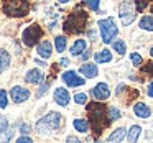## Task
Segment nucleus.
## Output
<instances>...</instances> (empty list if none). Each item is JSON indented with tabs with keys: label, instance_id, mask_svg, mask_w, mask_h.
<instances>
[{
	"label": "nucleus",
	"instance_id": "obj_27",
	"mask_svg": "<svg viewBox=\"0 0 153 143\" xmlns=\"http://www.w3.org/2000/svg\"><path fill=\"white\" fill-rule=\"evenodd\" d=\"M148 2H152V0H133V4H135L137 7V12H143L146 7H148Z\"/></svg>",
	"mask_w": 153,
	"mask_h": 143
},
{
	"label": "nucleus",
	"instance_id": "obj_14",
	"mask_svg": "<svg viewBox=\"0 0 153 143\" xmlns=\"http://www.w3.org/2000/svg\"><path fill=\"white\" fill-rule=\"evenodd\" d=\"M36 53H38V56L48 59V58L51 56V53H53V46H51V43L48 40L40 41V43H38V46H36Z\"/></svg>",
	"mask_w": 153,
	"mask_h": 143
},
{
	"label": "nucleus",
	"instance_id": "obj_28",
	"mask_svg": "<svg viewBox=\"0 0 153 143\" xmlns=\"http://www.w3.org/2000/svg\"><path fill=\"white\" fill-rule=\"evenodd\" d=\"M8 105V97L4 89H0V109H5Z\"/></svg>",
	"mask_w": 153,
	"mask_h": 143
},
{
	"label": "nucleus",
	"instance_id": "obj_33",
	"mask_svg": "<svg viewBox=\"0 0 153 143\" xmlns=\"http://www.w3.org/2000/svg\"><path fill=\"white\" fill-rule=\"evenodd\" d=\"M48 86H50V84H45V86H41V87H40V90H38V94H36V97H41V96H43V94L46 92Z\"/></svg>",
	"mask_w": 153,
	"mask_h": 143
},
{
	"label": "nucleus",
	"instance_id": "obj_11",
	"mask_svg": "<svg viewBox=\"0 0 153 143\" xmlns=\"http://www.w3.org/2000/svg\"><path fill=\"white\" fill-rule=\"evenodd\" d=\"M53 99H54V102L58 104V105H61V107H66L68 104H69V92H68L64 87H58L56 90H54V94H53Z\"/></svg>",
	"mask_w": 153,
	"mask_h": 143
},
{
	"label": "nucleus",
	"instance_id": "obj_24",
	"mask_svg": "<svg viewBox=\"0 0 153 143\" xmlns=\"http://www.w3.org/2000/svg\"><path fill=\"white\" fill-rule=\"evenodd\" d=\"M112 48H114V51H117L119 54H125V51H127V46H125V41L123 40L112 41Z\"/></svg>",
	"mask_w": 153,
	"mask_h": 143
},
{
	"label": "nucleus",
	"instance_id": "obj_42",
	"mask_svg": "<svg viewBox=\"0 0 153 143\" xmlns=\"http://www.w3.org/2000/svg\"><path fill=\"white\" fill-rule=\"evenodd\" d=\"M150 56H152V58H153V46H152V48H150Z\"/></svg>",
	"mask_w": 153,
	"mask_h": 143
},
{
	"label": "nucleus",
	"instance_id": "obj_39",
	"mask_svg": "<svg viewBox=\"0 0 153 143\" xmlns=\"http://www.w3.org/2000/svg\"><path fill=\"white\" fill-rule=\"evenodd\" d=\"M68 142H69V143H77L79 140H77L76 136H68Z\"/></svg>",
	"mask_w": 153,
	"mask_h": 143
},
{
	"label": "nucleus",
	"instance_id": "obj_2",
	"mask_svg": "<svg viewBox=\"0 0 153 143\" xmlns=\"http://www.w3.org/2000/svg\"><path fill=\"white\" fill-rule=\"evenodd\" d=\"M87 12H84L81 7H77L73 13H69V17L66 18L63 28L68 35H79L86 30V25H87Z\"/></svg>",
	"mask_w": 153,
	"mask_h": 143
},
{
	"label": "nucleus",
	"instance_id": "obj_35",
	"mask_svg": "<svg viewBox=\"0 0 153 143\" xmlns=\"http://www.w3.org/2000/svg\"><path fill=\"white\" fill-rule=\"evenodd\" d=\"M20 132H22V133H30V132H31V130H30V125L23 123V125H22V128H20Z\"/></svg>",
	"mask_w": 153,
	"mask_h": 143
},
{
	"label": "nucleus",
	"instance_id": "obj_6",
	"mask_svg": "<svg viewBox=\"0 0 153 143\" xmlns=\"http://www.w3.org/2000/svg\"><path fill=\"white\" fill-rule=\"evenodd\" d=\"M40 38H43V28L36 23L27 27L23 30V33H22V41H23V44L28 48H33L35 44L40 43Z\"/></svg>",
	"mask_w": 153,
	"mask_h": 143
},
{
	"label": "nucleus",
	"instance_id": "obj_22",
	"mask_svg": "<svg viewBox=\"0 0 153 143\" xmlns=\"http://www.w3.org/2000/svg\"><path fill=\"white\" fill-rule=\"evenodd\" d=\"M10 64V54L5 50H0V73H4Z\"/></svg>",
	"mask_w": 153,
	"mask_h": 143
},
{
	"label": "nucleus",
	"instance_id": "obj_21",
	"mask_svg": "<svg viewBox=\"0 0 153 143\" xmlns=\"http://www.w3.org/2000/svg\"><path fill=\"white\" fill-rule=\"evenodd\" d=\"M140 28L145 31H153V15H145L140 18Z\"/></svg>",
	"mask_w": 153,
	"mask_h": 143
},
{
	"label": "nucleus",
	"instance_id": "obj_36",
	"mask_svg": "<svg viewBox=\"0 0 153 143\" xmlns=\"http://www.w3.org/2000/svg\"><path fill=\"white\" fill-rule=\"evenodd\" d=\"M81 58H82L84 61H86V59H89V58H91V51H89V50H86L82 54H81Z\"/></svg>",
	"mask_w": 153,
	"mask_h": 143
},
{
	"label": "nucleus",
	"instance_id": "obj_18",
	"mask_svg": "<svg viewBox=\"0 0 153 143\" xmlns=\"http://www.w3.org/2000/svg\"><path fill=\"white\" fill-rule=\"evenodd\" d=\"M125 136H127V130L123 128V127H120V128L114 130V132L110 133L109 138H107V142L109 143H119V142H122Z\"/></svg>",
	"mask_w": 153,
	"mask_h": 143
},
{
	"label": "nucleus",
	"instance_id": "obj_25",
	"mask_svg": "<svg viewBox=\"0 0 153 143\" xmlns=\"http://www.w3.org/2000/svg\"><path fill=\"white\" fill-rule=\"evenodd\" d=\"M107 113H109L110 122H114V120H119V119H120V110L115 109V107H109V109H107Z\"/></svg>",
	"mask_w": 153,
	"mask_h": 143
},
{
	"label": "nucleus",
	"instance_id": "obj_41",
	"mask_svg": "<svg viewBox=\"0 0 153 143\" xmlns=\"http://www.w3.org/2000/svg\"><path fill=\"white\" fill-rule=\"evenodd\" d=\"M58 2H59V4H68L69 0H58Z\"/></svg>",
	"mask_w": 153,
	"mask_h": 143
},
{
	"label": "nucleus",
	"instance_id": "obj_23",
	"mask_svg": "<svg viewBox=\"0 0 153 143\" xmlns=\"http://www.w3.org/2000/svg\"><path fill=\"white\" fill-rule=\"evenodd\" d=\"M66 43H68V40H66V36H56L54 38V46H56V51L58 53H63L64 50H66Z\"/></svg>",
	"mask_w": 153,
	"mask_h": 143
},
{
	"label": "nucleus",
	"instance_id": "obj_31",
	"mask_svg": "<svg viewBox=\"0 0 153 143\" xmlns=\"http://www.w3.org/2000/svg\"><path fill=\"white\" fill-rule=\"evenodd\" d=\"M7 128H8V120L4 115H0V133L7 132Z\"/></svg>",
	"mask_w": 153,
	"mask_h": 143
},
{
	"label": "nucleus",
	"instance_id": "obj_30",
	"mask_svg": "<svg viewBox=\"0 0 153 143\" xmlns=\"http://www.w3.org/2000/svg\"><path fill=\"white\" fill-rule=\"evenodd\" d=\"M130 61H132L133 64H135V66H140V64H142V56H140L138 53H132L130 54Z\"/></svg>",
	"mask_w": 153,
	"mask_h": 143
},
{
	"label": "nucleus",
	"instance_id": "obj_37",
	"mask_svg": "<svg viewBox=\"0 0 153 143\" xmlns=\"http://www.w3.org/2000/svg\"><path fill=\"white\" fill-rule=\"evenodd\" d=\"M61 66H69V59H66V58H63V59L59 61Z\"/></svg>",
	"mask_w": 153,
	"mask_h": 143
},
{
	"label": "nucleus",
	"instance_id": "obj_9",
	"mask_svg": "<svg viewBox=\"0 0 153 143\" xmlns=\"http://www.w3.org/2000/svg\"><path fill=\"white\" fill-rule=\"evenodd\" d=\"M10 97L15 104H23L25 100L30 99V90L22 87V86H15L13 89L10 90Z\"/></svg>",
	"mask_w": 153,
	"mask_h": 143
},
{
	"label": "nucleus",
	"instance_id": "obj_1",
	"mask_svg": "<svg viewBox=\"0 0 153 143\" xmlns=\"http://www.w3.org/2000/svg\"><path fill=\"white\" fill-rule=\"evenodd\" d=\"M107 109L109 107H105L104 104H99V100L87 104V117H89V122H91V128L96 133V138L99 135H102L104 128H107L110 123Z\"/></svg>",
	"mask_w": 153,
	"mask_h": 143
},
{
	"label": "nucleus",
	"instance_id": "obj_16",
	"mask_svg": "<svg viewBox=\"0 0 153 143\" xmlns=\"http://www.w3.org/2000/svg\"><path fill=\"white\" fill-rule=\"evenodd\" d=\"M86 50H87V41L81 38V40H76V41H74V44L71 46V51H69V53H71V56H81V54H82Z\"/></svg>",
	"mask_w": 153,
	"mask_h": 143
},
{
	"label": "nucleus",
	"instance_id": "obj_43",
	"mask_svg": "<svg viewBox=\"0 0 153 143\" xmlns=\"http://www.w3.org/2000/svg\"><path fill=\"white\" fill-rule=\"evenodd\" d=\"M152 13H153V5H152Z\"/></svg>",
	"mask_w": 153,
	"mask_h": 143
},
{
	"label": "nucleus",
	"instance_id": "obj_20",
	"mask_svg": "<svg viewBox=\"0 0 153 143\" xmlns=\"http://www.w3.org/2000/svg\"><path fill=\"white\" fill-rule=\"evenodd\" d=\"M140 133H142V127L140 125H132V128L128 130V133H127V140H128L130 143H135L137 140L140 138Z\"/></svg>",
	"mask_w": 153,
	"mask_h": 143
},
{
	"label": "nucleus",
	"instance_id": "obj_17",
	"mask_svg": "<svg viewBox=\"0 0 153 143\" xmlns=\"http://www.w3.org/2000/svg\"><path fill=\"white\" fill-rule=\"evenodd\" d=\"M73 127L79 133H87L91 130V122L86 119H76V120H73Z\"/></svg>",
	"mask_w": 153,
	"mask_h": 143
},
{
	"label": "nucleus",
	"instance_id": "obj_13",
	"mask_svg": "<svg viewBox=\"0 0 153 143\" xmlns=\"http://www.w3.org/2000/svg\"><path fill=\"white\" fill-rule=\"evenodd\" d=\"M25 81L28 84H41L45 81V76L40 69H30L27 73V76H25Z\"/></svg>",
	"mask_w": 153,
	"mask_h": 143
},
{
	"label": "nucleus",
	"instance_id": "obj_15",
	"mask_svg": "<svg viewBox=\"0 0 153 143\" xmlns=\"http://www.w3.org/2000/svg\"><path fill=\"white\" fill-rule=\"evenodd\" d=\"M133 113H135L138 119H148L150 113H152V110H150V107L146 105V104L137 102L135 105H133Z\"/></svg>",
	"mask_w": 153,
	"mask_h": 143
},
{
	"label": "nucleus",
	"instance_id": "obj_5",
	"mask_svg": "<svg viewBox=\"0 0 153 143\" xmlns=\"http://www.w3.org/2000/svg\"><path fill=\"white\" fill-rule=\"evenodd\" d=\"M30 10L28 0H8L4 2V12L8 17H25Z\"/></svg>",
	"mask_w": 153,
	"mask_h": 143
},
{
	"label": "nucleus",
	"instance_id": "obj_10",
	"mask_svg": "<svg viewBox=\"0 0 153 143\" xmlns=\"http://www.w3.org/2000/svg\"><path fill=\"white\" fill-rule=\"evenodd\" d=\"M92 96L96 100H99V102H102V100H107L110 97V89L109 86H107L105 82H99L96 87L92 89Z\"/></svg>",
	"mask_w": 153,
	"mask_h": 143
},
{
	"label": "nucleus",
	"instance_id": "obj_32",
	"mask_svg": "<svg viewBox=\"0 0 153 143\" xmlns=\"http://www.w3.org/2000/svg\"><path fill=\"white\" fill-rule=\"evenodd\" d=\"M142 71H143V73H146V74H152V76H153V61L146 63L145 66L142 67Z\"/></svg>",
	"mask_w": 153,
	"mask_h": 143
},
{
	"label": "nucleus",
	"instance_id": "obj_38",
	"mask_svg": "<svg viewBox=\"0 0 153 143\" xmlns=\"http://www.w3.org/2000/svg\"><path fill=\"white\" fill-rule=\"evenodd\" d=\"M148 96L153 97V82H150V86H148Z\"/></svg>",
	"mask_w": 153,
	"mask_h": 143
},
{
	"label": "nucleus",
	"instance_id": "obj_8",
	"mask_svg": "<svg viewBox=\"0 0 153 143\" xmlns=\"http://www.w3.org/2000/svg\"><path fill=\"white\" fill-rule=\"evenodd\" d=\"M61 79L64 81V84L69 87H81L86 84V79L84 77H79V74L76 71H66V73L61 76Z\"/></svg>",
	"mask_w": 153,
	"mask_h": 143
},
{
	"label": "nucleus",
	"instance_id": "obj_7",
	"mask_svg": "<svg viewBox=\"0 0 153 143\" xmlns=\"http://www.w3.org/2000/svg\"><path fill=\"white\" fill-rule=\"evenodd\" d=\"M119 17L122 20V23L125 27H128L130 23H133L137 17V7L133 5V0H123L119 7Z\"/></svg>",
	"mask_w": 153,
	"mask_h": 143
},
{
	"label": "nucleus",
	"instance_id": "obj_12",
	"mask_svg": "<svg viewBox=\"0 0 153 143\" xmlns=\"http://www.w3.org/2000/svg\"><path fill=\"white\" fill-rule=\"evenodd\" d=\"M79 73L82 74L84 77H87V79H92V77H97V74H99V69H97V63L92 64V63H86L81 66Z\"/></svg>",
	"mask_w": 153,
	"mask_h": 143
},
{
	"label": "nucleus",
	"instance_id": "obj_3",
	"mask_svg": "<svg viewBox=\"0 0 153 143\" xmlns=\"http://www.w3.org/2000/svg\"><path fill=\"white\" fill-rule=\"evenodd\" d=\"M61 123H63V119H61L59 113L58 112H50V113H46L45 117H41V119L38 120L36 125H35V130H36L40 135H51V133H54L58 128H59Z\"/></svg>",
	"mask_w": 153,
	"mask_h": 143
},
{
	"label": "nucleus",
	"instance_id": "obj_4",
	"mask_svg": "<svg viewBox=\"0 0 153 143\" xmlns=\"http://www.w3.org/2000/svg\"><path fill=\"white\" fill-rule=\"evenodd\" d=\"M99 31H100V40H102V43L109 44L114 41V38L117 36V33H119V28H117V23L115 20H114L112 17H107V18H102V20H99Z\"/></svg>",
	"mask_w": 153,
	"mask_h": 143
},
{
	"label": "nucleus",
	"instance_id": "obj_29",
	"mask_svg": "<svg viewBox=\"0 0 153 143\" xmlns=\"http://www.w3.org/2000/svg\"><path fill=\"white\" fill-rule=\"evenodd\" d=\"M74 102L76 104H87V94H84V92H79V94H76L74 96Z\"/></svg>",
	"mask_w": 153,
	"mask_h": 143
},
{
	"label": "nucleus",
	"instance_id": "obj_40",
	"mask_svg": "<svg viewBox=\"0 0 153 143\" xmlns=\"http://www.w3.org/2000/svg\"><path fill=\"white\" fill-rule=\"evenodd\" d=\"M89 36H91V40H92V41L97 40V38H96V33H94V31H89Z\"/></svg>",
	"mask_w": 153,
	"mask_h": 143
},
{
	"label": "nucleus",
	"instance_id": "obj_34",
	"mask_svg": "<svg viewBox=\"0 0 153 143\" xmlns=\"http://www.w3.org/2000/svg\"><path fill=\"white\" fill-rule=\"evenodd\" d=\"M17 142H18V143H31L33 140H31L30 136H20V138H18Z\"/></svg>",
	"mask_w": 153,
	"mask_h": 143
},
{
	"label": "nucleus",
	"instance_id": "obj_26",
	"mask_svg": "<svg viewBox=\"0 0 153 143\" xmlns=\"http://www.w3.org/2000/svg\"><path fill=\"white\" fill-rule=\"evenodd\" d=\"M99 2L100 0H84V4L87 5L91 12H99Z\"/></svg>",
	"mask_w": 153,
	"mask_h": 143
},
{
	"label": "nucleus",
	"instance_id": "obj_19",
	"mask_svg": "<svg viewBox=\"0 0 153 143\" xmlns=\"http://www.w3.org/2000/svg\"><path fill=\"white\" fill-rule=\"evenodd\" d=\"M94 59H96V63H97V64L110 63V61H112V53H110V50H100L99 53H96Z\"/></svg>",
	"mask_w": 153,
	"mask_h": 143
}]
</instances>
